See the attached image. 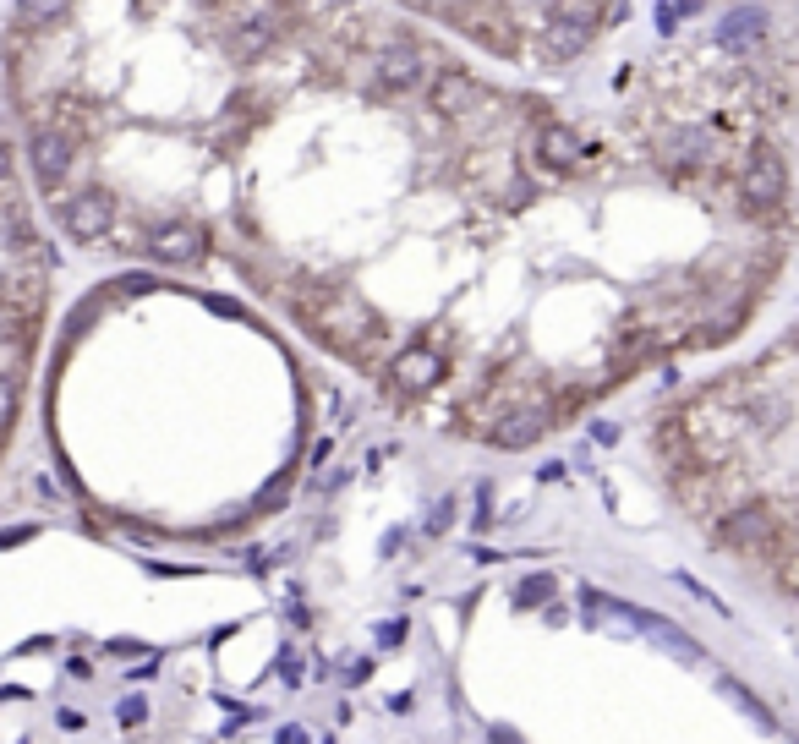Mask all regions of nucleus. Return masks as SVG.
Instances as JSON below:
<instances>
[{
    "mask_svg": "<svg viewBox=\"0 0 799 744\" xmlns=\"http://www.w3.org/2000/svg\"><path fill=\"white\" fill-rule=\"evenodd\" d=\"M296 318L312 340H323L329 351L351 356V362H373V345L384 340V318L351 290H334V296L318 301V312H296Z\"/></svg>",
    "mask_w": 799,
    "mask_h": 744,
    "instance_id": "nucleus-1",
    "label": "nucleus"
},
{
    "mask_svg": "<svg viewBox=\"0 0 799 744\" xmlns=\"http://www.w3.org/2000/svg\"><path fill=\"white\" fill-rule=\"evenodd\" d=\"M728 148L723 137H712V126H657L652 132V165L674 181H706L712 170H723Z\"/></svg>",
    "mask_w": 799,
    "mask_h": 744,
    "instance_id": "nucleus-2",
    "label": "nucleus"
},
{
    "mask_svg": "<svg viewBox=\"0 0 799 744\" xmlns=\"http://www.w3.org/2000/svg\"><path fill=\"white\" fill-rule=\"evenodd\" d=\"M581 602H586V613H592L602 630H619V635H641V641H657V646H668L674 657H685V662L701 657L696 635H685L679 624H668V619H657V613L635 608V602H619V597H608V591H592V586H581Z\"/></svg>",
    "mask_w": 799,
    "mask_h": 744,
    "instance_id": "nucleus-3",
    "label": "nucleus"
},
{
    "mask_svg": "<svg viewBox=\"0 0 799 744\" xmlns=\"http://www.w3.org/2000/svg\"><path fill=\"white\" fill-rule=\"evenodd\" d=\"M734 192H739V214L745 219H778L783 197H789V165L772 143H756L745 154V165L734 170ZM783 225V219H778Z\"/></svg>",
    "mask_w": 799,
    "mask_h": 744,
    "instance_id": "nucleus-4",
    "label": "nucleus"
},
{
    "mask_svg": "<svg viewBox=\"0 0 799 744\" xmlns=\"http://www.w3.org/2000/svg\"><path fill=\"white\" fill-rule=\"evenodd\" d=\"M143 252L165 269H198V263H208L214 241H208L203 219H159L143 230Z\"/></svg>",
    "mask_w": 799,
    "mask_h": 744,
    "instance_id": "nucleus-5",
    "label": "nucleus"
},
{
    "mask_svg": "<svg viewBox=\"0 0 799 744\" xmlns=\"http://www.w3.org/2000/svg\"><path fill=\"white\" fill-rule=\"evenodd\" d=\"M548 433H553L548 400H509L504 411L482 427V444L504 449V455H520V449H537Z\"/></svg>",
    "mask_w": 799,
    "mask_h": 744,
    "instance_id": "nucleus-6",
    "label": "nucleus"
},
{
    "mask_svg": "<svg viewBox=\"0 0 799 744\" xmlns=\"http://www.w3.org/2000/svg\"><path fill=\"white\" fill-rule=\"evenodd\" d=\"M362 72L373 77L384 93H411V88H427L433 61H427V50L416 39H389V44H378V50L362 61Z\"/></svg>",
    "mask_w": 799,
    "mask_h": 744,
    "instance_id": "nucleus-7",
    "label": "nucleus"
},
{
    "mask_svg": "<svg viewBox=\"0 0 799 744\" xmlns=\"http://www.w3.org/2000/svg\"><path fill=\"white\" fill-rule=\"evenodd\" d=\"M55 219H61V230L72 241H83V247H94V241L110 236V225L121 219V197L110 192V186H88V192H72L61 208H55Z\"/></svg>",
    "mask_w": 799,
    "mask_h": 744,
    "instance_id": "nucleus-8",
    "label": "nucleus"
},
{
    "mask_svg": "<svg viewBox=\"0 0 799 744\" xmlns=\"http://www.w3.org/2000/svg\"><path fill=\"white\" fill-rule=\"evenodd\" d=\"M449 367H455V362H449L438 345L416 340V345H400V351L389 356L384 378H389V389H400V394H411V400H416V394H433L438 383L449 378Z\"/></svg>",
    "mask_w": 799,
    "mask_h": 744,
    "instance_id": "nucleus-9",
    "label": "nucleus"
},
{
    "mask_svg": "<svg viewBox=\"0 0 799 744\" xmlns=\"http://www.w3.org/2000/svg\"><path fill=\"white\" fill-rule=\"evenodd\" d=\"M427 99H433V110L444 115V121H471L477 104L488 99V88H482L471 72H460V66H433V77H427Z\"/></svg>",
    "mask_w": 799,
    "mask_h": 744,
    "instance_id": "nucleus-10",
    "label": "nucleus"
},
{
    "mask_svg": "<svg viewBox=\"0 0 799 744\" xmlns=\"http://www.w3.org/2000/svg\"><path fill=\"white\" fill-rule=\"evenodd\" d=\"M531 154H537V165L553 170V176H575L592 148H586V137L575 132L570 121H548L537 137H531Z\"/></svg>",
    "mask_w": 799,
    "mask_h": 744,
    "instance_id": "nucleus-11",
    "label": "nucleus"
},
{
    "mask_svg": "<svg viewBox=\"0 0 799 744\" xmlns=\"http://www.w3.org/2000/svg\"><path fill=\"white\" fill-rule=\"evenodd\" d=\"M767 22H772L767 6H728L723 17H717L712 39H717V50H728V55H750V50L767 44Z\"/></svg>",
    "mask_w": 799,
    "mask_h": 744,
    "instance_id": "nucleus-12",
    "label": "nucleus"
},
{
    "mask_svg": "<svg viewBox=\"0 0 799 744\" xmlns=\"http://www.w3.org/2000/svg\"><path fill=\"white\" fill-rule=\"evenodd\" d=\"M28 159H33V176H39L44 192H50V186H61L72 176L77 143L66 132H55V126H39V132H28Z\"/></svg>",
    "mask_w": 799,
    "mask_h": 744,
    "instance_id": "nucleus-13",
    "label": "nucleus"
},
{
    "mask_svg": "<svg viewBox=\"0 0 799 744\" xmlns=\"http://www.w3.org/2000/svg\"><path fill=\"white\" fill-rule=\"evenodd\" d=\"M17 411H22V378L17 372H0V438L17 427Z\"/></svg>",
    "mask_w": 799,
    "mask_h": 744,
    "instance_id": "nucleus-14",
    "label": "nucleus"
},
{
    "mask_svg": "<svg viewBox=\"0 0 799 744\" xmlns=\"http://www.w3.org/2000/svg\"><path fill=\"white\" fill-rule=\"evenodd\" d=\"M553 597V575H526L515 586V608H542Z\"/></svg>",
    "mask_w": 799,
    "mask_h": 744,
    "instance_id": "nucleus-15",
    "label": "nucleus"
},
{
    "mask_svg": "<svg viewBox=\"0 0 799 744\" xmlns=\"http://www.w3.org/2000/svg\"><path fill=\"white\" fill-rule=\"evenodd\" d=\"M706 6H657L652 17H657V33H663V39H674L679 33V22H690V17H701Z\"/></svg>",
    "mask_w": 799,
    "mask_h": 744,
    "instance_id": "nucleus-16",
    "label": "nucleus"
},
{
    "mask_svg": "<svg viewBox=\"0 0 799 744\" xmlns=\"http://www.w3.org/2000/svg\"><path fill=\"white\" fill-rule=\"evenodd\" d=\"M723 690H728V695H734V701H739V706H745V712H750V717H756V723H767V728H778V723H772V712H767V706H761V701H756V695H750V690H745V684H734V679H723Z\"/></svg>",
    "mask_w": 799,
    "mask_h": 744,
    "instance_id": "nucleus-17",
    "label": "nucleus"
},
{
    "mask_svg": "<svg viewBox=\"0 0 799 744\" xmlns=\"http://www.w3.org/2000/svg\"><path fill=\"white\" fill-rule=\"evenodd\" d=\"M115 723H121V728H137V723H148V701H143V695H126V701L115 706Z\"/></svg>",
    "mask_w": 799,
    "mask_h": 744,
    "instance_id": "nucleus-18",
    "label": "nucleus"
},
{
    "mask_svg": "<svg viewBox=\"0 0 799 744\" xmlns=\"http://www.w3.org/2000/svg\"><path fill=\"white\" fill-rule=\"evenodd\" d=\"M471 526H493V487L488 482L477 487V520H471Z\"/></svg>",
    "mask_w": 799,
    "mask_h": 744,
    "instance_id": "nucleus-19",
    "label": "nucleus"
},
{
    "mask_svg": "<svg viewBox=\"0 0 799 744\" xmlns=\"http://www.w3.org/2000/svg\"><path fill=\"white\" fill-rule=\"evenodd\" d=\"M405 635H411V624H405V619H389V624H378V641H384V646H400Z\"/></svg>",
    "mask_w": 799,
    "mask_h": 744,
    "instance_id": "nucleus-20",
    "label": "nucleus"
},
{
    "mask_svg": "<svg viewBox=\"0 0 799 744\" xmlns=\"http://www.w3.org/2000/svg\"><path fill=\"white\" fill-rule=\"evenodd\" d=\"M280 679H285V684H301V657H296V651H280Z\"/></svg>",
    "mask_w": 799,
    "mask_h": 744,
    "instance_id": "nucleus-21",
    "label": "nucleus"
},
{
    "mask_svg": "<svg viewBox=\"0 0 799 744\" xmlns=\"http://www.w3.org/2000/svg\"><path fill=\"white\" fill-rule=\"evenodd\" d=\"M17 542H33V526H17V531H0V548H17Z\"/></svg>",
    "mask_w": 799,
    "mask_h": 744,
    "instance_id": "nucleus-22",
    "label": "nucleus"
},
{
    "mask_svg": "<svg viewBox=\"0 0 799 744\" xmlns=\"http://www.w3.org/2000/svg\"><path fill=\"white\" fill-rule=\"evenodd\" d=\"M6 181H11V148L0 143V192H6Z\"/></svg>",
    "mask_w": 799,
    "mask_h": 744,
    "instance_id": "nucleus-23",
    "label": "nucleus"
},
{
    "mask_svg": "<svg viewBox=\"0 0 799 744\" xmlns=\"http://www.w3.org/2000/svg\"><path fill=\"white\" fill-rule=\"evenodd\" d=\"M493 744H520L515 728H493Z\"/></svg>",
    "mask_w": 799,
    "mask_h": 744,
    "instance_id": "nucleus-24",
    "label": "nucleus"
},
{
    "mask_svg": "<svg viewBox=\"0 0 799 744\" xmlns=\"http://www.w3.org/2000/svg\"><path fill=\"white\" fill-rule=\"evenodd\" d=\"M280 744H307V728H285Z\"/></svg>",
    "mask_w": 799,
    "mask_h": 744,
    "instance_id": "nucleus-25",
    "label": "nucleus"
}]
</instances>
